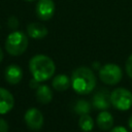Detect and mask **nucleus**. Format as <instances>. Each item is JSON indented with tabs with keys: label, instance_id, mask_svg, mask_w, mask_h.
<instances>
[{
	"label": "nucleus",
	"instance_id": "19",
	"mask_svg": "<svg viewBox=\"0 0 132 132\" xmlns=\"http://www.w3.org/2000/svg\"><path fill=\"white\" fill-rule=\"evenodd\" d=\"M109 132H128V130L125 128V127H122V126H118V127H114L112 128Z\"/></svg>",
	"mask_w": 132,
	"mask_h": 132
},
{
	"label": "nucleus",
	"instance_id": "9",
	"mask_svg": "<svg viewBox=\"0 0 132 132\" xmlns=\"http://www.w3.org/2000/svg\"><path fill=\"white\" fill-rule=\"evenodd\" d=\"M4 76H5V79H6V81L8 84L16 85L23 78V70L19 65L10 64L5 68Z\"/></svg>",
	"mask_w": 132,
	"mask_h": 132
},
{
	"label": "nucleus",
	"instance_id": "8",
	"mask_svg": "<svg viewBox=\"0 0 132 132\" xmlns=\"http://www.w3.org/2000/svg\"><path fill=\"white\" fill-rule=\"evenodd\" d=\"M92 103H93V106L96 107L97 109L105 110V109L109 108V106L111 104V101H110V93L106 89L98 91L93 96Z\"/></svg>",
	"mask_w": 132,
	"mask_h": 132
},
{
	"label": "nucleus",
	"instance_id": "10",
	"mask_svg": "<svg viewBox=\"0 0 132 132\" xmlns=\"http://www.w3.org/2000/svg\"><path fill=\"white\" fill-rule=\"evenodd\" d=\"M13 105H14V99L12 94L8 90L4 88H0V114H4L10 111Z\"/></svg>",
	"mask_w": 132,
	"mask_h": 132
},
{
	"label": "nucleus",
	"instance_id": "1",
	"mask_svg": "<svg viewBox=\"0 0 132 132\" xmlns=\"http://www.w3.org/2000/svg\"><path fill=\"white\" fill-rule=\"evenodd\" d=\"M71 86L77 94H89L96 87V76L90 68L85 66L78 67L72 72Z\"/></svg>",
	"mask_w": 132,
	"mask_h": 132
},
{
	"label": "nucleus",
	"instance_id": "2",
	"mask_svg": "<svg viewBox=\"0 0 132 132\" xmlns=\"http://www.w3.org/2000/svg\"><path fill=\"white\" fill-rule=\"evenodd\" d=\"M30 71L35 79L38 81H44L51 78L55 71L56 66L54 61L45 55H35L29 62Z\"/></svg>",
	"mask_w": 132,
	"mask_h": 132
},
{
	"label": "nucleus",
	"instance_id": "5",
	"mask_svg": "<svg viewBox=\"0 0 132 132\" xmlns=\"http://www.w3.org/2000/svg\"><path fill=\"white\" fill-rule=\"evenodd\" d=\"M123 72L120 66L113 63H108L102 66L99 70V77L100 79L106 85H117L122 79Z\"/></svg>",
	"mask_w": 132,
	"mask_h": 132
},
{
	"label": "nucleus",
	"instance_id": "6",
	"mask_svg": "<svg viewBox=\"0 0 132 132\" xmlns=\"http://www.w3.org/2000/svg\"><path fill=\"white\" fill-rule=\"evenodd\" d=\"M24 119H25L27 126L32 130H38L43 125V116L41 111L34 107L29 108L25 112Z\"/></svg>",
	"mask_w": 132,
	"mask_h": 132
},
{
	"label": "nucleus",
	"instance_id": "13",
	"mask_svg": "<svg viewBox=\"0 0 132 132\" xmlns=\"http://www.w3.org/2000/svg\"><path fill=\"white\" fill-rule=\"evenodd\" d=\"M97 125L101 130H109L111 129L112 125H113V118L111 116V113H109L106 110H102L98 117H97Z\"/></svg>",
	"mask_w": 132,
	"mask_h": 132
},
{
	"label": "nucleus",
	"instance_id": "20",
	"mask_svg": "<svg viewBox=\"0 0 132 132\" xmlns=\"http://www.w3.org/2000/svg\"><path fill=\"white\" fill-rule=\"evenodd\" d=\"M39 82H40V81H38L37 79H35V78L33 77V79H32L31 82H30V87H31L32 89H37V88L39 87Z\"/></svg>",
	"mask_w": 132,
	"mask_h": 132
},
{
	"label": "nucleus",
	"instance_id": "4",
	"mask_svg": "<svg viewBox=\"0 0 132 132\" xmlns=\"http://www.w3.org/2000/svg\"><path fill=\"white\" fill-rule=\"evenodd\" d=\"M111 105L119 110H127L132 106V93L125 88H118L110 93Z\"/></svg>",
	"mask_w": 132,
	"mask_h": 132
},
{
	"label": "nucleus",
	"instance_id": "23",
	"mask_svg": "<svg viewBox=\"0 0 132 132\" xmlns=\"http://www.w3.org/2000/svg\"><path fill=\"white\" fill-rule=\"evenodd\" d=\"M26 1H35V0H26Z\"/></svg>",
	"mask_w": 132,
	"mask_h": 132
},
{
	"label": "nucleus",
	"instance_id": "18",
	"mask_svg": "<svg viewBox=\"0 0 132 132\" xmlns=\"http://www.w3.org/2000/svg\"><path fill=\"white\" fill-rule=\"evenodd\" d=\"M0 132H8V124L2 118H0Z\"/></svg>",
	"mask_w": 132,
	"mask_h": 132
},
{
	"label": "nucleus",
	"instance_id": "11",
	"mask_svg": "<svg viewBox=\"0 0 132 132\" xmlns=\"http://www.w3.org/2000/svg\"><path fill=\"white\" fill-rule=\"evenodd\" d=\"M27 33L34 39H42L47 35V28L41 23H31L27 26Z\"/></svg>",
	"mask_w": 132,
	"mask_h": 132
},
{
	"label": "nucleus",
	"instance_id": "21",
	"mask_svg": "<svg viewBox=\"0 0 132 132\" xmlns=\"http://www.w3.org/2000/svg\"><path fill=\"white\" fill-rule=\"evenodd\" d=\"M128 126H129V128L132 130V116L129 118V120H128Z\"/></svg>",
	"mask_w": 132,
	"mask_h": 132
},
{
	"label": "nucleus",
	"instance_id": "7",
	"mask_svg": "<svg viewBox=\"0 0 132 132\" xmlns=\"http://www.w3.org/2000/svg\"><path fill=\"white\" fill-rule=\"evenodd\" d=\"M55 13V3L53 0H39L36 4V14L42 21H48Z\"/></svg>",
	"mask_w": 132,
	"mask_h": 132
},
{
	"label": "nucleus",
	"instance_id": "16",
	"mask_svg": "<svg viewBox=\"0 0 132 132\" xmlns=\"http://www.w3.org/2000/svg\"><path fill=\"white\" fill-rule=\"evenodd\" d=\"M73 110L77 114H87L91 111V104L87 100H77L73 105Z\"/></svg>",
	"mask_w": 132,
	"mask_h": 132
},
{
	"label": "nucleus",
	"instance_id": "3",
	"mask_svg": "<svg viewBox=\"0 0 132 132\" xmlns=\"http://www.w3.org/2000/svg\"><path fill=\"white\" fill-rule=\"evenodd\" d=\"M28 37L21 31L10 33L5 40V50L11 56H20L25 53L28 47Z\"/></svg>",
	"mask_w": 132,
	"mask_h": 132
},
{
	"label": "nucleus",
	"instance_id": "14",
	"mask_svg": "<svg viewBox=\"0 0 132 132\" xmlns=\"http://www.w3.org/2000/svg\"><path fill=\"white\" fill-rule=\"evenodd\" d=\"M36 99L41 104L50 103L53 99V92L46 85H41L36 89Z\"/></svg>",
	"mask_w": 132,
	"mask_h": 132
},
{
	"label": "nucleus",
	"instance_id": "17",
	"mask_svg": "<svg viewBox=\"0 0 132 132\" xmlns=\"http://www.w3.org/2000/svg\"><path fill=\"white\" fill-rule=\"evenodd\" d=\"M126 72L132 78V55H130L126 61Z\"/></svg>",
	"mask_w": 132,
	"mask_h": 132
},
{
	"label": "nucleus",
	"instance_id": "15",
	"mask_svg": "<svg viewBox=\"0 0 132 132\" xmlns=\"http://www.w3.org/2000/svg\"><path fill=\"white\" fill-rule=\"evenodd\" d=\"M78 125L80 127V129L85 132H90L93 130L94 128V121L93 119L89 116V113L87 114H81L78 119Z\"/></svg>",
	"mask_w": 132,
	"mask_h": 132
},
{
	"label": "nucleus",
	"instance_id": "22",
	"mask_svg": "<svg viewBox=\"0 0 132 132\" xmlns=\"http://www.w3.org/2000/svg\"><path fill=\"white\" fill-rule=\"evenodd\" d=\"M3 60V51H2V48L0 47V62Z\"/></svg>",
	"mask_w": 132,
	"mask_h": 132
},
{
	"label": "nucleus",
	"instance_id": "12",
	"mask_svg": "<svg viewBox=\"0 0 132 132\" xmlns=\"http://www.w3.org/2000/svg\"><path fill=\"white\" fill-rule=\"evenodd\" d=\"M52 85L56 91L63 92V91H66L70 87L71 78H69V76H67L66 74H58L54 77Z\"/></svg>",
	"mask_w": 132,
	"mask_h": 132
}]
</instances>
